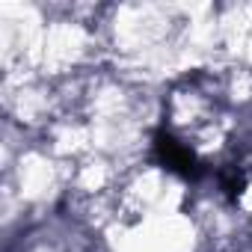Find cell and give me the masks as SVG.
Segmentation results:
<instances>
[{
    "label": "cell",
    "instance_id": "1",
    "mask_svg": "<svg viewBox=\"0 0 252 252\" xmlns=\"http://www.w3.org/2000/svg\"><path fill=\"white\" fill-rule=\"evenodd\" d=\"M155 155L169 172H175L181 178H196L199 175V160L193 158V152L184 143H178L172 134H166V131L155 134Z\"/></svg>",
    "mask_w": 252,
    "mask_h": 252
}]
</instances>
